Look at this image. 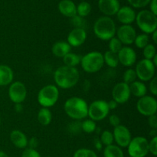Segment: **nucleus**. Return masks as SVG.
I'll return each mask as SVG.
<instances>
[{"label": "nucleus", "mask_w": 157, "mask_h": 157, "mask_svg": "<svg viewBox=\"0 0 157 157\" xmlns=\"http://www.w3.org/2000/svg\"><path fill=\"white\" fill-rule=\"evenodd\" d=\"M94 147L97 150H99V151L102 149V144H101V140H100V139H98V138L94 140Z\"/></svg>", "instance_id": "obj_47"}, {"label": "nucleus", "mask_w": 157, "mask_h": 157, "mask_svg": "<svg viewBox=\"0 0 157 157\" xmlns=\"http://www.w3.org/2000/svg\"><path fill=\"white\" fill-rule=\"evenodd\" d=\"M87 39V32L85 29L75 28L69 32L67 38V42L71 47H79L85 42Z\"/></svg>", "instance_id": "obj_16"}, {"label": "nucleus", "mask_w": 157, "mask_h": 157, "mask_svg": "<svg viewBox=\"0 0 157 157\" xmlns=\"http://www.w3.org/2000/svg\"><path fill=\"white\" fill-rule=\"evenodd\" d=\"M97 124L96 122L92 120H85L81 122V130L86 133H91L96 130Z\"/></svg>", "instance_id": "obj_30"}, {"label": "nucleus", "mask_w": 157, "mask_h": 157, "mask_svg": "<svg viewBox=\"0 0 157 157\" xmlns=\"http://www.w3.org/2000/svg\"><path fill=\"white\" fill-rule=\"evenodd\" d=\"M127 1L130 3V6H133V8L140 9V8H144L150 4L151 0H127Z\"/></svg>", "instance_id": "obj_37"}, {"label": "nucleus", "mask_w": 157, "mask_h": 157, "mask_svg": "<svg viewBox=\"0 0 157 157\" xmlns=\"http://www.w3.org/2000/svg\"><path fill=\"white\" fill-rule=\"evenodd\" d=\"M151 61H152V62L153 63V64H154V65L156 67V65H157V55H156L154 57H153V58L151 60Z\"/></svg>", "instance_id": "obj_51"}, {"label": "nucleus", "mask_w": 157, "mask_h": 157, "mask_svg": "<svg viewBox=\"0 0 157 157\" xmlns=\"http://www.w3.org/2000/svg\"><path fill=\"white\" fill-rule=\"evenodd\" d=\"M134 70L137 78L142 82H147L151 81L155 77L156 66L150 60L142 59L137 63Z\"/></svg>", "instance_id": "obj_9"}, {"label": "nucleus", "mask_w": 157, "mask_h": 157, "mask_svg": "<svg viewBox=\"0 0 157 157\" xmlns=\"http://www.w3.org/2000/svg\"><path fill=\"white\" fill-rule=\"evenodd\" d=\"M98 8L105 16H113L121 8L119 0H99Z\"/></svg>", "instance_id": "obj_17"}, {"label": "nucleus", "mask_w": 157, "mask_h": 157, "mask_svg": "<svg viewBox=\"0 0 157 157\" xmlns=\"http://www.w3.org/2000/svg\"><path fill=\"white\" fill-rule=\"evenodd\" d=\"M130 90L129 84L124 82L116 84L112 90V98L117 104H124L129 101L130 98Z\"/></svg>", "instance_id": "obj_13"}, {"label": "nucleus", "mask_w": 157, "mask_h": 157, "mask_svg": "<svg viewBox=\"0 0 157 157\" xmlns=\"http://www.w3.org/2000/svg\"><path fill=\"white\" fill-rule=\"evenodd\" d=\"M81 57L77 55V54L69 52L68 54H67L63 58V62H64L65 66L75 67L77 65H78L81 63Z\"/></svg>", "instance_id": "obj_27"}, {"label": "nucleus", "mask_w": 157, "mask_h": 157, "mask_svg": "<svg viewBox=\"0 0 157 157\" xmlns=\"http://www.w3.org/2000/svg\"><path fill=\"white\" fill-rule=\"evenodd\" d=\"M93 30L97 38L103 41H109L116 35V24L110 17H100L94 24Z\"/></svg>", "instance_id": "obj_3"}, {"label": "nucleus", "mask_w": 157, "mask_h": 157, "mask_svg": "<svg viewBox=\"0 0 157 157\" xmlns=\"http://www.w3.org/2000/svg\"><path fill=\"white\" fill-rule=\"evenodd\" d=\"M127 149L130 157H145L149 153V141L144 136H136L132 138Z\"/></svg>", "instance_id": "obj_8"}, {"label": "nucleus", "mask_w": 157, "mask_h": 157, "mask_svg": "<svg viewBox=\"0 0 157 157\" xmlns=\"http://www.w3.org/2000/svg\"><path fill=\"white\" fill-rule=\"evenodd\" d=\"M10 140L15 147L18 149H25L28 147L27 136L23 132L18 130H14L10 133Z\"/></svg>", "instance_id": "obj_19"}, {"label": "nucleus", "mask_w": 157, "mask_h": 157, "mask_svg": "<svg viewBox=\"0 0 157 157\" xmlns=\"http://www.w3.org/2000/svg\"><path fill=\"white\" fill-rule=\"evenodd\" d=\"M136 25L144 34H152L156 30L157 17L150 10H142L136 15Z\"/></svg>", "instance_id": "obj_5"}, {"label": "nucleus", "mask_w": 157, "mask_h": 157, "mask_svg": "<svg viewBox=\"0 0 157 157\" xmlns=\"http://www.w3.org/2000/svg\"><path fill=\"white\" fill-rule=\"evenodd\" d=\"M119 63L124 67H132L136 61V53L132 48L122 47L117 53Z\"/></svg>", "instance_id": "obj_15"}, {"label": "nucleus", "mask_w": 157, "mask_h": 157, "mask_svg": "<svg viewBox=\"0 0 157 157\" xmlns=\"http://www.w3.org/2000/svg\"><path fill=\"white\" fill-rule=\"evenodd\" d=\"M110 113V109L107 101L104 100H97L88 106L87 117L94 121H100L105 119Z\"/></svg>", "instance_id": "obj_7"}, {"label": "nucleus", "mask_w": 157, "mask_h": 157, "mask_svg": "<svg viewBox=\"0 0 157 157\" xmlns=\"http://www.w3.org/2000/svg\"><path fill=\"white\" fill-rule=\"evenodd\" d=\"M117 38L120 40L122 44H132L134 42L136 37V32L131 25H123L116 31Z\"/></svg>", "instance_id": "obj_14"}, {"label": "nucleus", "mask_w": 157, "mask_h": 157, "mask_svg": "<svg viewBox=\"0 0 157 157\" xmlns=\"http://www.w3.org/2000/svg\"><path fill=\"white\" fill-rule=\"evenodd\" d=\"M107 105H108V107L109 109L110 110H114V109L117 108V107L118 104L116 102V101H114L113 100H111V101H110L109 102H107Z\"/></svg>", "instance_id": "obj_46"}, {"label": "nucleus", "mask_w": 157, "mask_h": 157, "mask_svg": "<svg viewBox=\"0 0 157 157\" xmlns=\"http://www.w3.org/2000/svg\"><path fill=\"white\" fill-rule=\"evenodd\" d=\"M149 89H150L152 94H153L154 97H156L157 95V78L156 77H154V78L150 81V85H149Z\"/></svg>", "instance_id": "obj_40"}, {"label": "nucleus", "mask_w": 157, "mask_h": 157, "mask_svg": "<svg viewBox=\"0 0 157 157\" xmlns=\"http://www.w3.org/2000/svg\"><path fill=\"white\" fill-rule=\"evenodd\" d=\"M71 23L75 28L85 29H84V27H85L86 25L85 20H84V18H82V17L78 16V15H76L75 16H74L73 18H71Z\"/></svg>", "instance_id": "obj_36"}, {"label": "nucleus", "mask_w": 157, "mask_h": 157, "mask_svg": "<svg viewBox=\"0 0 157 157\" xmlns=\"http://www.w3.org/2000/svg\"><path fill=\"white\" fill-rule=\"evenodd\" d=\"M59 98V90L57 86L48 84L43 87L38 94V102L42 107L49 108L55 105Z\"/></svg>", "instance_id": "obj_6"}, {"label": "nucleus", "mask_w": 157, "mask_h": 157, "mask_svg": "<svg viewBox=\"0 0 157 157\" xmlns=\"http://www.w3.org/2000/svg\"><path fill=\"white\" fill-rule=\"evenodd\" d=\"M91 12V6L87 2H81L77 6V15L80 17L87 16Z\"/></svg>", "instance_id": "obj_28"}, {"label": "nucleus", "mask_w": 157, "mask_h": 157, "mask_svg": "<svg viewBox=\"0 0 157 157\" xmlns=\"http://www.w3.org/2000/svg\"><path fill=\"white\" fill-rule=\"evenodd\" d=\"M136 110L140 114L150 117L156 114L157 112V101L154 97L145 96L138 100L136 103Z\"/></svg>", "instance_id": "obj_10"}, {"label": "nucleus", "mask_w": 157, "mask_h": 157, "mask_svg": "<svg viewBox=\"0 0 157 157\" xmlns=\"http://www.w3.org/2000/svg\"><path fill=\"white\" fill-rule=\"evenodd\" d=\"M116 15L118 21L123 25H131L136 19V12L130 6L121 7Z\"/></svg>", "instance_id": "obj_18"}, {"label": "nucleus", "mask_w": 157, "mask_h": 157, "mask_svg": "<svg viewBox=\"0 0 157 157\" xmlns=\"http://www.w3.org/2000/svg\"><path fill=\"white\" fill-rule=\"evenodd\" d=\"M104 157H124V154L121 147L111 144L104 148Z\"/></svg>", "instance_id": "obj_25"}, {"label": "nucleus", "mask_w": 157, "mask_h": 157, "mask_svg": "<svg viewBox=\"0 0 157 157\" xmlns=\"http://www.w3.org/2000/svg\"><path fill=\"white\" fill-rule=\"evenodd\" d=\"M149 41H150L149 35H147V34L143 33L136 35L133 43H134L136 47H137L138 48L144 49L149 44Z\"/></svg>", "instance_id": "obj_29"}, {"label": "nucleus", "mask_w": 157, "mask_h": 157, "mask_svg": "<svg viewBox=\"0 0 157 157\" xmlns=\"http://www.w3.org/2000/svg\"><path fill=\"white\" fill-rule=\"evenodd\" d=\"M70 130L71 132L73 133H79L80 130H81V123H78V121H75V123L71 124Z\"/></svg>", "instance_id": "obj_43"}, {"label": "nucleus", "mask_w": 157, "mask_h": 157, "mask_svg": "<svg viewBox=\"0 0 157 157\" xmlns=\"http://www.w3.org/2000/svg\"><path fill=\"white\" fill-rule=\"evenodd\" d=\"M100 140H101L102 145H104L105 147L111 145V144H113V141H114L113 133H111L109 130H104V131H103L101 133Z\"/></svg>", "instance_id": "obj_31"}, {"label": "nucleus", "mask_w": 157, "mask_h": 157, "mask_svg": "<svg viewBox=\"0 0 157 157\" xmlns=\"http://www.w3.org/2000/svg\"><path fill=\"white\" fill-rule=\"evenodd\" d=\"M148 124L152 129H153V130H156V129H157V117H156V114L152 115V116L149 117Z\"/></svg>", "instance_id": "obj_42"}, {"label": "nucleus", "mask_w": 157, "mask_h": 157, "mask_svg": "<svg viewBox=\"0 0 157 157\" xmlns=\"http://www.w3.org/2000/svg\"><path fill=\"white\" fill-rule=\"evenodd\" d=\"M103 57H104V63L108 67H112V68H115L120 64L119 60H118L117 54L113 53V52H110V51H107L103 55Z\"/></svg>", "instance_id": "obj_26"}, {"label": "nucleus", "mask_w": 157, "mask_h": 157, "mask_svg": "<svg viewBox=\"0 0 157 157\" xmlns=\"http://www.w3.org/2000/svg\"><path fill=\"white\" fill-rule=\"evenodd\" d=\"M113 140L119 147L126 148L128 147L129 144L132 140V135L130 130L126 126L120 124L114 127L113 132Z\"/></svg>", "instance_id": "obj_12"}, {"label": "nucleus", "mask_w": 157, "mask_h": 157, "mask_svg": "<svg viewBox=\"0 0 157 157\" xmlns=\"http://www.w3.org/2000/svg\"><path fill=\"white\" fill-rule=\"evenodd\" d=\"M80 64L83 70L87 73H97L104 64L103 54L99 52H89L81 58Z\"/></svg>", "instance_id": "obj_4"}, {"label": "nucleus", "mask_w": 157, "mask_h": 157, "mask_svg": "<svg viewBox=\"0 0 157 157\" xmlns=\"http://www.w3.org/2000/svg\"><path fill=\"white\" fill-rule=\"evenodd\" d=\"M109 51L113 52V53L117 54L122 48V43L116 37H113L111 39L109 40Z\"/></svg>", "instance_id": "obj_34"}, {"label": "nucleus", "mask_w": 157, "mask_h": 157, "mask_svg": "<svg viewBox=\"0 0 157 157\" xmlns=\"http://www.w3.org/2000/svg\"><path fill=\"white\" fill-rule=\"evenodd\" d=\"M130 94L136 98H142L147 93V87L142 81H135L132 84H129Z\"/></svg>", "instance_id": "obj_23"}, {"label": "nucleus", "mask_w": 157, "mask_h": 157, "mask_svg": "<svg viewBox=\"0 0 157 157\" xmlns=\"http://www.w3.org/2000/svg\"><path fill=\"white\" fill-rule=\"evenodd\" d=\"M23 107L21 105V104H15V110L18 113H20V112L22 111Z\"/></svg>", "instance_id": "obj_48"}, {"label": "nucleus", "mask_w": 157, "mask_h": 157, "mask_svg": "<svg viewBox=\"0 0 157 157\" xmlns=\"http://www.w3.org/2000/svg\"><path fill=\"white\" fill-rule=\"evenodd\" d=\"M149 153H151L153 156H157V136L152 138L149 142Z\"/></svg>", "instance_id": "obj_39"}, {"label": "nucleus", "mask_w": 157, "mask_h": 157, "mask_svg": "<svg viewBox=\"0 0 157 157\" xmlns=\"http://www.w3.org/2000/svg\"><path fill=\"white\" fill-rule=\"evenodd\" d=\"M80 74L76 67L63 65L56 69L54 79L58 87L62 89H70L78 84Z\"/></svg>", "instance_id": "obj_1"}, {"label": "nucleus", "mask_w": 157, "mask_h": 157, "mask_svg": "<svg viewBox=\"0 0 157 157\" xmlns=\"http://www.w3.org/2000/svg\"><path fill=\"white\" fill-rule=\"evenodd\" d=\"M13 78L14 74L12 68L6 64H0V86L12 84Z\"/></svg>", "instance_id": "obj_22"}, {"label": "nucleus", "mask_w": 157, "mask_h": 157, "mask_svg": "<svg viewBox=\"0 0 157 157\" xmlns=\"http://www.w3.org/2000/svg\"><path fill=\"white\" fill-rule=\"evenodd\" d=\"M0 157H9V156L5 152L0 151Z\"/></svg>", "instance_id": "obj_52"}, {"label": "nucleus", "mask_w": 157, "mask_h": 157, "mask_svg": "<svg viewBox=\"0 0 157 157\" xmlns=\"http://www.w3.org/2000/svg\"><path fill=\"white\" fill-rule=\"evenodd\" d=\"M71 47L65 41H58L52 45V52L55 56L58 58H64L67 54L71 52Z\"/></svg>", "instance_id": "obj_21"}, {"label": "nucleus", "mask_w": 157, "mask_h": 157, "mask_svg": "<svg viewBox=\"0 0 157 157\" xmlns=\"http://www.w3.org/2000/svg\"><path fill=\"white\" fill-rule=\"evenodd\" d=\"M58 10L67 18H71L77 15V6L71 0H61L58 3Z\"/></svg>", "instance_id": "obj_20"}, {"label": "nucleus", "mask_w": 157, "mask_h": 157, "mask_svg": "<svg viewBox=\"0 0 157 157\" xmlns=\"http://www.w3.org/2000/svg\"><path fill=\"white\" fill-rule=\"evenodd\" d=\"M28 146H29V148L34 149V150H36V148L38 146V140L37 138L35 137H32L28 142Z\"/></svg>", "instance_id": "obj_44"}, {"label": "nucleus", "mask_w": 157, "mask_h": 157, "mask_svg": "<svg viewBox=\"0 0 157 157\" xmlns=\"http://www.w3.org/2000/svg\"><path fill=\"white\" fill-rule=\"evenodd\" d=\"M150 12H153L154 15H157V5L156 0H151L150 2Z\"/></svg>", "instance_id": "obj_45"}, {"label": "nucleus", "mask_w": 157, "mask_h": 157, "mask_svg": "<svg viewBox=\"0 0 157 157\" xmlns=\"http://www.w3.org/2000/svg\"><path fill=\"white\" fill-rule=\"evenodd\" d=\"M144 59L150 60L151 61L153 57L156 55V47L153 44H148L144 48Z\"/></svg>", "instance_id": "obj_33"}, {"label": "nucleus", "mask_w": 157, "mask_h": 157, "mask_svg": "<svg viewBox=\"0 0 157 157\" xmlns=\"http://www.w3.org/2000/svg\"><path fill=\"white\" fill-rule=\"evenodd\" d=\"M156 134H157L156 130H153V129H152L151 131L150 132V136H153V137H155V136H156Z\"/></svg>", "instance_id": "obj_50"}, {"label": "nucleus", "mask_w": 157, "mask_h": 157, "mask_svg": "<svg viewBox=\"0 0 157 157\" xmlns=\"http://www.w3.org/2000/svg\"><path fill=\"white\" fill-rule=\"evenodd\" d=\"M38 121L40 124L43 126H48L51 124L52 121V111L48 108L42 107L38 113Z\"/></svg>", "instance_id": "obj_24"}, {"label": "nucleus", "mask_w": 157, "mask_h": 157, "mask_svg": "<svg viewBox=\"0 0 157 157\" xmlns=\"http://www.w3.org/2000/svg\"><path fill=\"white\" fill-rule=\"evenodd\" d=\"M136 78H137V77H136V74L134 69L129 68L124 73V75H123L124 81L123 82L127 84H130L134 82Z\"/></svg>", "instance_id": "obj_32"}, {"label": "nucleus", "mask_w": 157, "mask_h": 157, "mask_svg": "<svg viewBox=\"0 0 157 157\" xmlns=\"http://www.w3.org/2000/svg\"><path fill=\"white\" fill-rule=\"evenodd\" d=\"M73 157H98V155L94 150L82 148L75 151Z\"/></svg>", "instance_id": "obj_35"}, {"label": "nucleus", "mask_w": 157, "mask_h": 157, "mask_svg": "<svg viewBox=\"0 0 157 157\" xmlns=\"http://www.w3.org/2000/svg\"><path fill=\"white\" fill-rule=\"evenodd\" d=\"M64 109L69 117L75 121H80L87 117L88 104L82 98L72 97L65 101Z\"/></svg>", "instance_id": "obj_2"}, {"label": "nucleus", "mask_w": 157, "mask_h": 157, "mask_svg": "<svg viewBox=\"0 0 157 157\" xmlns=\"http://www.w3.org/2000/svg\"><path fill=\"white\" fill-rule=\"evenodd\" d=\"M151 35H152V39H153V42H154L155 44H157V32H156V30L155 31V32H153Z\"/></svg>", "instance_id": "obj_49"}, {"label": "nucleus", "mask_w": 157, "mask_h": 157, "mask_svg": "<svg viewBox=\"0 0 157 157\" xmlns=\"http://www.w3.org/2000/svg\"><path fill=\"white\" fill-rule=\"evenodd\" d=\"M21 157H41L36 150L31 148H25L22 152Z\"/></svg>", "instance_id": "obj_38"}, {"label": "nucleus", "mask_w": 157, "mask_h": 157, "mask_svg": "<svg viewBox=\"0 0 157 157\" xmlns=\"http://www.w3.org/2000/svg\"><path fill=\"white\" fill-rule=\"evenodd\" d=\"M109 122H110V125L113 126V127H116L121 124V119L117 115L112 114L109 117Z\"/></svg>", "instance_id": "obj_41"}, {"label": "nucleus", "mask_w": 157, "mask_h": 157, "mask_svg": "<svg viewBox=\"0 0 157 157\" xmlns=\"http://www.w3.org/2000/svg\"><path fill=\"white\" fill-rule=\"evenodd\" d=\"M9 99L14 104H21L27 97V89L25 85L21 81L12 83L9 88Z\"/></svg>", "instance_id": "obj_11"}, {"label": "nucleus", "mask_w": 157, "mask_h": 157, "mask_svg": "<svg viewBox=\"0 0 157 157\" xmlns=\"http://www.w3.org/2000/svg\"><path fill=\"white\" fill-rule=\"evenodd\" d=\"M0 125H1V119H0Z\"/></svg>", "instance_id": "obj_53"}]
</instances>
